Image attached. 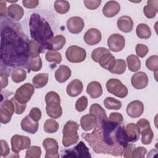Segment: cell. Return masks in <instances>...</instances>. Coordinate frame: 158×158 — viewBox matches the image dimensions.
Wrapping results in <instances>:
<instances>
[{
	"mask_svg": "<svg viewBox=\"0 0 158 158\" xmlns=\"http://www.w3.org/2000/svg\"><path fill=\"white\" fill-rule=\"evenodd\" d=\"M13 29L2 30L1 35V56L4 55L2 60L10 65H23L27 64L28 53V43H26L24 39L14 33Z\"/></svg>",
	"mask_w": 158,
	"mask_h": 158,
	"instance_id": "6da1fadb",
	"label": "cell"
},
{
	"mask_svg": "<svg viewBox=\"0 0 158 158\" xmlns=\"http://www.w3.org/2000/svg\"><path fill=\"white\" fill-rule=\"evenodd\" d=\"M31 37L46 48L48 42L54 37V33L48 22L38 14L33 13L29 21Z\"/></svg>",
	"mask_w": 158,
	"mask_h": 158,
	"instance_id": "7a4b0ae2",
	"label": "cell"
},
{
	"mask_svg": "<svg viewBox=\"0 0 158 158\" xmlns=\"http://www.w3.org/2000/svg\"><path fill=\"white\" fill-rule=\"evenodd\" d=\"M78 128L79 125L73 120H69L64 125L62 130V144L64 147H69L78 141Z\"/></svg>",
	"mask_w": 158,
	"mask_h": 158,
	"instance_id": "3957f363",
	"label": "cell"
},
{
	"mask_svg": "<svg viewBox=\"0 0 158 158\" xmlns=\"http://www.w3.org/2000/svg\"><path fill=\"white\" fill-rule=\"evenodd\" d=\"M106 88L107 91L114 96L124 98L128 94V89L122 81L116 78H110L106 83Z\"/></svg>",
	"mask_w": 158,
	"mask_h": 158,
	"instance_id": "277c9868",
	"label": "cell"
},
{
	"mask_svg": "<svg viewBox=\"0 0 158 158\" xmlns=\"http://www.w3.org/2000/svg\"><path fill=\"white\" fill-rule=\"evenodd\" d=\"M65 56L68 61L72 63H79L85 60L86 52L85 49L78 46L73 45L67 49Z\"/></svg>",
	"mask_w": 158,
	"mask_h": 158,
	"instance_id": "5b68a950",
	"label": "cell"
},
{
	"mask_svg": "<svg viewBox=\"0 0 158 158\" xmlns=\"http://www.w3.org/2000/svg\"><path fill=\"white\" fill-rule=\"evenodd\" d=\"M34 92V86L30 83H26L17 89L14 97L19 102L26 104L30 100Z\"/></svg>",
	"mask_w": 158,
	"mask_h": 158,
	"instance_id": "8992f818",
	"label": "cell"
},
{
	"mask_svg": "<svg viewBox=\"0 0 158 158\" xmlns=\"http://www.w3.org/2000/svg\"><path fill=\"white\" fill-rule=\"evenodd\" d=\"M12 151L15 153H19L20 151L28 149L30 147V138L27 136L14 135L10 139Z\"/></svg>",
	"mask_w": 158,
	"mask_h": 158,
	"instance_id": "52a82bcc",
	"label": "cell"
},
{
	"mask_svg": "<svg viewBox=\"0 0 158 158\" xmlns=\"http://www.w3.org/2000/svg\"><path fill=\"white\" fill-rule=\"evenodd\" d=\"M65 154L62 157H91L89 151L88 147L83 141H80L79 143L74 148L67 149L65 151Z\"/></svg>",
	"mask_w": 158,
	"mask_h": 158,
	"instance_id": "ba28073f",
	"label": "cell"
},
{
	"mask_svg": "<svg viewBox=\"0 0 158 158\" xmlns=\"http://www.w3.org/2000/svg\"><path fill=\"white\" fill-rule=\"evenodd\" d=\"M15 112L14 107L11 100H6L0 106V120L3 124L8 123Z\"/></svg>",
	"mask_w": 158,
	"mask_h": 158,
	"instance_id": "9c48e42d",
	"label": "cell"
},
{
	"mask_svg": "<svg viewBox=\"0 0 158 158\" xmlns=\"http://www.w3.org/2000/svg\"><path fill=\"white\" fill-rule=\"evenodd\" d=\"M43 146L46 151V158H59L60 157L58 150L57 141L51 138H47L43 141Z\"/></svg>",
	"mask_w": 158,
	"mask_h": 158,
	"instance_id": "30bf717a",
	"label": "cell"
},
{
	"mask_svg": "<svg viewBox=\"0 0 158 158\" xmlns=\"http://www.w3.org/2000/svg\"><path fill=\"white\" fill-rule=\"evenodd\" d=\"M125 45V38L120 34H112L107 39V46L109 49L113 52L121 51L123 49Z\"/></svg>",
	"mask_w": 158,
	"mask_h": 158,
	"instance_id": "8fae6325",
	"label": "cell"
},
{
	"mask_svg": "<svg viewBox=\"0 0 158 158\" xmlns=\"http://www.w3.org/2000/svg\"><path fill=\"white\" fill-rule=\"evenodd\" d=\"M126 111L130 117L133 118H138L144 112V105L140 101H133L127 105Z\"/></svg>",
	"mask_w": 158,
	"mask_h": 158,
	"instance_id": "7c38bea8",
	"label": "cell"
},
{
	"mask_svg": "<svg viewBox=\"0 0 158 158\" xmlns=\"http://www.w3.org/2000/svg\"><path fill=\"white\" fill-rule=\"evenodd\" d=\"M84 27V20L80 17H72L67 21V27L68 30L73 34H78L81 32Z\"/></svg>",
	"mask_w": 158,
	"mask_h": 158,
	"instance_id": "4fadbf2b",
	"label": "cell"
},
{
	"mask_svg": "<svg viewBox=\"0 0 158 158\" xmlns=\"http://www.w3.org/2000/svg\"><path fill=\"white\" fill-rule=\"evenodd\" d=\"M131 83L135 89H142L148 86V77L145 72H138L131 77Z\"/></svg>",
	"mask_w": 158,
	"mask_h": 158,
	"instance_id": "5bb4252c",
	"label": "cell"
},
{
	"mask_svg": "<svg viewBox=\"0 0 158 158\" xmlns=\"http://www.w3.org/2000/svg\"><path fill=\"white\" fill-rule=\"evenodd\" d=\"M102 38L101 31L97 28H91L88 30L84 35L83 39L85 42L89 46L98 44Z\"/></svg>",
	"mask_w": 158,
	"mask_h": 158,
	"instance_id": "9a60e30c",
	"label": "cell"
},
{
	"mask_svg": "<svg viewBox=\"0 0 158 158\" xmlns=\"http://www.w3.org/2000/svg\"><path fill=\"white\" fill-rule=\"evenodd\" d=\"M21 128L22 130L30 134H35L38 129V122L33 120L30 115H27L21 121Z\"/></svg>",
	"mask_w": 158,
	"mask_h": 158,
	"instance_id": "2e32d148",
	"label": "cell"
},
{
	"mask_svg": "<svg viewBox=\"0 0 158 158\" xmlns=\"http://www.w3.org/2000/svg\"><path fill=\"white\" fill-rule=\"evenodd\" d=\"M120 10V6L117 1H107L102 8V14L106 17H113L115 16Z\"/></svg>",
	"mask_w": 158,
	"mask_h": 158,
	"instance_id": "e0dca14e",
	"label": "cell"
},
{
	"mask_svg": "<svg viewBox=\"0 0 158 158\" xmlns=\"http://www.w3.org/2000/svg\"><path fill=\"white\" fill-rule=\"evenodd\" d=\"M98 123V120L97 118L91 114L83 115L80 119L81 128L85 131H88L94 128Z\"/></svg>",
	"mask_w": 158,
	"mask_h": 158,
	"instance_id": "ac0fdd59",
	"label": "cell"
},
{
	"mask_svg": "<svg viewBox=\"0 0 158 158\" xmlns=\"http://www.w3.org/2000/svg\"><path fill=\"white\" fill-rule=\"evenodd\" d=\"M83 89L82 82L78 79L73 80L67 86L66 91L70 97H77L81 93Z\"/></svg>",
	"mask_w": 158,
	"mask_h": 158,
	"instance_id": "d6986e66",
	"label": "cell"
},
{
	"mask_svg": "<svg viewBox=\"0 0 158 158\" xmlns=\"http://www.w3.org/2000/svg\"><path fill=\"white\" fill-rule=\"evenodd\" d=\"M117 25L121 31L124 33L131 32L133 28V21L131 18L127 15L119 17L117 21Z\"/></svg>",
	"mask_w": 158,
	"mask_h": 158,
	"instance_id": "ffe728a7",
	"label": "cell"
},
{
	"mask_svg": "<svg viewBox=\"0 0 158 158\" xmlns=\"http://www.w3.org/2000/svg\"><path fill=\"white\" fill-rule=\"evenodd\" d=\"M65 42V38L63 35H58L50 40L45 49L54 51L60 50L64 46Z\"/></svg>",
	"mask_w": 158,
	"mask_h": 158,
	"instance_id": "44dd1931",
	"label": "cell"
},
{
	"mask_svg": "<svg viewBox=\"0 0 158 158\" xmlns=\"http://www.w3.org/2000/svg\"><path fill=\"white\" fill-rule=\"evenodd\" d=\"M72 72L70 69L64 65H60L55 72L56 80L59 83H64L71 77Z\"/></svg>",
	"mask_w": 158,
	"mask_h": 158,
	"instance_id": "7402d4cb",
	"label": "cell"
},
{
	"mask_svg": "<svg viewBox=\"0 0 158 158\" xmlns=\"http://www.w3.org/2000/svg\"><path fill=\"white\" fill-rule=\"evenodd\" d=\"M86 92L91 98L97 99L102 94V86L98 81H93L87 85Z\"/></svg>",
	"mask_w": 158,
	"mask_h": 158,
	"instance_id": "603a6c76",
	"label": "cell"
},
{
	"mask_svg": "<svg viewBox=\"0 0 158 158\" xmlns=\"http://www.w3.org/2000/svg\"><path fill=\"white\" fill-rule=\"evenodd\" d=\"M7 15L12 20L15 21H19L23 16V9L19 4H10L7 8Z\"/></svg>",
	"mask_w": 158,
	"mask_h": 158,
	"instance_id": "cb8c5ba5",
	"label": "cell"
},
{
	"mask_svg": "<svg viewBox=\"0 0 158 158\" xmlns=\"http://www.w3.org/2000/svg\"><path fill=\"white\" fill-rule=\"evenodd\" d=\"M115 60L114 56L110 52L106 53L100 57L98 63L101 67L110 71L114 67Z\"/></svg>",
	"mask_w": 158,
	"mask_h": 158,
	"instance_id": "d4e9b609",
	"label": "cell"
},
{
	"mask_svg": "<svg viewBox=\"0 0 158 158\" xmlns=\"http://www.w3.org/2000/svg\"><path fill=\"white\" fill-rule=\"evenodd\" d=\"M147 4L148 5L145 6L143 8L144 14L148 19H152L158 12V1L149 0L147 1Z\"/></svg>",
	"mask_w": 158,
	"mask_h": 158,
	"instance_id": "484cf974",
	"label": "cell"
},
{
	"mask_svg": "<svg viewBox=\"0 0 158 158\" xmlns=\"http://www.w3.org/2000/svg\"><path fill=\"white\" fill-rule=\"evenodd\" d=\"M127 135L129 139L130 143H134L137 141L140 136V133L136 127V125L134 123H128L125 128Z\"/></svg>",
	"mask_w": 158,
	"mask_h": 158,
	"instance_id": "4316f807",
	"label": "cell"
},
{
	"mask_svg": "<svg viewBox=\"0 0 158 158\" xmlns=\"http://www.w3.org/2000/svg\"><path fill=\"white\" fill-rule=\"evenodd\" d=\"M89 114L95 116L97 118L99 122L107 118L105 110L101 107V105L97 103L93 104L90 106Z\"/></svg>",
	"mask_w": 158,
	"mask_h": 158,
	"instance_id": "83f0119b",
	"label": "cell"
},
{
	"mask_svg": "<svg viewBox=\"0 0 158 158\" xmlns=\"http://www.w3.org/2000/svg\"><path fill=\"white\" fill-rule=\"evenodd\" d=\"M43 46L37 41L31 40L28 41V57H35L39 56L40 54L42 52Z\"/></svg>",
	"mask_w": 158,
	"mask_h": 158,
	"instance_id": "f1b7e54d",
	"label": "cell"
},
{
	"mask_svg": "<svg viewBox=\"0 0 158 158\" xmlns=\"http://www.w3.org/2000/svg\"><path fill=\"white\" fill-rule=\"evenodd\" d=\"M45 102L46 106L57 107L60 106V99L59 95L54 91H49L45 96Z\"/></svg>",
	"mask_w": 158,
	"mask_h": 158,
	"instance_id": "f546056e",
	"label": "cell"
},
{
	"mask_svg": "<svg viewBox=\"0 0 158 158\" xmlns=\"http://www.w3.org/2000/svg\"><path fill=\"white\" fill-rule=\"evenodd\" d=\"M137 36L141 39L147 40L151 36V30L150 27L146 23H139L136 28Z\"/></svg>",
	"mask_w": 158,
	"mask_h": 158,
	"instance_id": "4dcf8cb0",
	"label": "cell"
},
{
	"mask_svg": "<svg viewBox=\"0 0 158 158\" xmlns=\"http://www.w3.org/2000/svg\"><path fill=\"white\" fill-rule=\"evenodd\" d=\"M49 79L48 73H41L36 75L32 79V82L36 88H41L45 86Z\"/></svg>",
	"mask_w": 158,
	"mask_h": 158,
	"instance_id": "1f68e13d",
	"label": "cell"
},
{
	"mask_svg": "<svg viewBox=\"0 0 158 158\" xmlns=\"http://www.w3.org/2000/svg\"><path fill=\"white\" fill-rule=\"evenodd\" d=\"M127 62L128 68L131 72H137L141 68V61L136 55L131 54L128 56L127 57Z\"/></svg>",
	"mask_w": 158,
	"mask_h": 158,
	"instance_id": "d6a6232c",
	"label": "cell"
},
{
	"mask_svg": "<svg viewBox=\"0 0 158 158\" xmlns=\"http://www.w3.org/2000/svg\"><path fill=\"white\" fill-rule=\"evenodd\" d=\"M27 77V72L22 68H15L11 73V78L15 83H20L23 81Z\"/></svg>",
	"mask_w": 158,
	"mask_h": 158,
	"instance_id": "836d02e7",
	"label": "cell"
},
{
	"mask_svg": "<svg viewBox=\"0 0 158 158\" xmlns=\"http://www.w3.org/2000/svg\"><path fill=\"white\" fill-rule=\"evenodd\" d=\"M27 66L30 70L33 72L40 70L42 68V60L40 56L30 57L28 60Z\"/></svg>",
	"mask_w": 158,
	"mask_h": 158,
	"instance_id": "e575fe53",
	"label": "cell"
},
{
	"mask_svg": "<svg viewBox=\"0 0 158 158\" xmlns=\"http://www.w3.org/2000/svg\"><path fill=\"white\" fill-rule=\"evenodd\" d=\"M104 105L109 110H119L122 107V102L112 97H107L104 100Z\"/></svg>",
	"mask_w": 158,
	"mask_h": 158,
	"instance_id": "d590c367",
	"label": "cell"
},
{
	"mask_svg": "<svg viewBox=\"0 0 158 158\" xmlns=\"http://www.w3.org/2000/svg\"><path fill=\"white\" fill-rule=\"evenodd\" d=\"M127 64L125 61L122 59H118L115 60L114 67L109 72L114 74L122 75L125 72Z\"/></svg>",
	"mask_w": 158,
	"mask_h": 158,
	"instance_id": "8d00e7d4",
	"label": "cell"
},
{
	"mask_svg": "<svg viewBox=\"0 0 158 158\" xmlns=\"http://www.w3.org/2000/svg\"><path fill=\"white\" fill-rule=\"evenodd\" d=\"M54 7L57 12L60 14H64L69 12L70 9V4L67 1L57 0L54 2Z\"/></svg>",
	"mask_w": 158,
	"mask_h": 158,
	"instance_id": "74e56055",
	"label": "cell"
},
{
	"mask_svg": "<svg viewBox=\"0 0 158 158\" xmlns=\"http://www.w3.org/2000/svg\"><path fill=\"white\" fill-rule=\"evenodd\" d=\"M44 130L48 133H54L59 129V123L54 119H48L44 123Z\"/></svg>",
	"mask_w": 158,
	"mask_h": 158,
	"instance_id": "f35d334b",
	"label": "cell"
},
{
	"mask_svg": "<svg viewBox=\"0 0 158 158\" xmlns=\"http://www.w3.org/2000/svg\"><path fill=\"white\" fill-rule=\"evenodd\" d=\"M45 59L48 62L59 64L62 61V55L57 51H49L46 53Z\"/></svg>",
	"mask_w": 158,
	"mask_h": 158,
	"instance_id": "ab89813d",
	"label": "cell"
},
{
	"mask_svg": "<svg viewBox=\"0 0 158 158\" xmlns=\"http://www.w3.org/2000/svg\"><path fill=\"white\" fill-rule=\"evenodd\" d=\"M47 115L52 118H59L62 114V109L60 106L57 107L46 106Z\"/></svg>",
	"mask_w": 158,
	"mask_h": 158,
	"instance_id": "60d3db41",
	"label": "cell"
},
{
	"mask_svg": "<svg viewBox=\"0 0 158 158\" xmlns=\"http://www.w3.org/2000/svg\"><path fill=\"white\" fill-rule=\"evenodd\" d=\"M140 134L141 135V142L143 144L147 145L151 143L154 138V133L151 127L144 129Z\"/></svg>",
	"mask_w": 158,
	"mask_h": 158,
	"instance_id": "b9f144b4",
	"label": "cell"
},
{
	"mask_svg": "<svg viewBox=\"0 0 158 158\" xmlns=\"http://www.w3.org/2000/svg\"><path fill=\"white\" fill-rule=\"evenodd\" d=\"M146 67L151 71H154L155 73L158 70V56L153 55L148 57L146 60Z\"/></svg>",
	"mask_w": 158,
	"mask_h": 158,
	"instance_id": "7bdbcfd3",
	"label": "cell"
},
{
	"mask_svg": "<svg viewBox=\"0 0 158 158\" xmlns=\"http://www.w3.org/2000/svg\"><path fill=\"white\" fill-rule=\"evenodd\" d=\"M41 155V148L37 146H32L27 149L26 151L25 158H40Z\"/></svg>",
	"mask_w": 158,
	"mask_h": 158,
	"instance_id": "ee69618b",
	"label": "cell"
},
{
	"mask_svg": "<svg viewBox=\"0 0 158 158\" xmlns=\"http://www.w3.org/2000/svg\"><path fill=\"white\" fill-rule=\"evenodd\" d=\"M110 51L106 48H103V47H99L97 48L96 49H94L92 52H91V59H93V60L95 62H98L100 57L104 55V54L106 53H110Z\"/></svg>",
	"mask_w": 158,
	"mask_h": 158,
	"instance_id": "f6af8a7d",
	"label": "cell"
},
{
	"mask_svg": "<svg viewBox=\"0 0 158 158\" xmlns=\"http://www.w3.org/2000/svg\"><path fill=\"white\" fill-rule=\"evenodd\" d=\"M88 106V99L86 96H83L78 98L75 102V109L79 112H81L84 111Z\"/></svg>",
	"mask_w": 158,
	"mask_h": 158,
	"instance_id": "bcb514c9",
	"label": "cell"
},
{
	"mask_svg": "<svg viewBox=\"0 0 158 158\" xmlns=\"http://www.w3.org/2000/svg\"><path fill=\"white\" fill-rule=\"evenodd\" d=\"M11 101L12 102L13 104H14V110H15V113L16 114H22L25 110L27 104H23L21 103L20 102H19L14 96L13 98H12L10 99Z\"/></svg>",
	"mask_w": 158,
	"mask_h": 158,
	"instance_id": "7dc6e473",
	"label": "cell"
},
{
	"mask_svg": "<svg viewBox=\"0 0 158 158\" xmlns=\"http://www.w3.org/2000/svg\"><path fill=\"white\" fill-rule=\"evenodd\" d=\"M147 152V150L144 147L139 146L135 148L131 154V157L133 158H144L145 154Z\"/></svg>",
	"mask_w": 158,
	"mask_h": 158,
	"instance_id": "c3c4849f",
	"label": "cell"
},
{
	"mask_svg": "<svg viewBox=\"0 0 158 158\" xmlns=\"http://www.w3.org/2000/svg\"><path fill=\"white\" fill-rule=\"evenodd\" d=\"M135 51L136 54L141 58H143L146 56L149 52V49L147 46L143 44H138L136 45Z\"/></svg>",
	"mask_w": 158,
	"mask_h": 158,
	"instance_id": "681fc988",
	"label": "cell"
},
{
	"mask_svg": "<svg viewBox=\"0 0 158 158\" xmlns=\"http://www.w3.org/2000/svg\"><path fill=\"white\" fill-rule=\"evenodd\" d=\"M101 0H85L83 1L85 7L89 10L96 9L101 4Z\"/></svg>",
	"mask_w": 158,
	"mask_h": 158,
	"instance_id": "f907efd6",
	"label": "cell"
},
{
	"mask_svg": "<svg viewBox=\"0 0 158 158\" xmlns=\"http://www.w3.org/2000/svg\"><path fill=\"white\" fill-rule=\"evenodd\" d=\"M29 115L33 120L38 122L41 118V111L38 107H33L29 112Z\"/></svg>",
	"mask_w": 158,
	"mask_h": 158,
	"instance_id": "816d5d0a",
	"label": "cell"
},
{
	"mask_svg": "<svg viewBox=\"0 0 158 158\" xmlns=\"http://www.w3.org/2000/svg\"><path fill=\"white\" fill-rule=\"evenodd\" d=\"M136 125V127H137V128L138 129V131H139V133L143 130H144V129L151 127L149 122L148 120L145 119V118H141L140 120H139L137 122Z\"/></svg>",
	"mask_w": 158,
	"mask_h": 158,
	"instance_id": "f5cc1de1",
	"label": "cell"
},
{
	"mask_svg": "<svg viewBox=\"0 0 158 158\" xmlns=\"http://www.w3.org/2000/svg\"><path fill=\"white\" fill-rule=\"evenodd\" d=\"M109 120L115 122L118 124H122L123 122V116L120 113L118 112H112L109 115Z\"/></svg>",
	"mask_w": 158,
	"mask_h": 158,
	"instance_id": "db71d44e",
	"label": "cell"
},
{
	"mask_svg": "<svg viewBox=\"0 0 158 158\" xmlns=\"http://www.w3.org/2000/svg\"><path fill=\"white\" fill-rule=\"evenodd\" d=\"M1 156L6 157L10 153V149L9 145L6 141L1 139Z\"/></svg>",
	"mask_w": 158,
	"mask_h": 158,
	"instance_id": "11a10c76",
	"label": "cell"
},
{
	"mask_svg": "<svg viewBox=\"0 0 158 158\" xmlns=\"http://www.w3.org/2000/svg\"><path fill=\"white\" fill-rule=\"evenodd\" d=\"M39 1L38 0H23L22 4L23 6L28 9H33L37 7Z\"/></svg>",
	"mask_w": 158,
	"mask_h": 158,
	"instance_id": "9f6ffc18",
	"label": "cell"
},
{
	"mask_svg": "<svg viewBox=\"0 0 158 158\" xmlns=\"http://www.w3.org/2000/svg\"><path fill=\"white\" fill-rule=\"evenodd\" d=\"M135 148V145L133 144H128L127 146L124 148L123 156L126 158L131 157V154L133 149Z\"/></svg>",
	"mask_w": 158,
	"mask_h": 158,
	"instance_id": "6f0895ef",
	"label": "cell"
},
{
	"mask_svg": "<svg viewBox=\"0 0 158 158\" xmlns=\"http://www.w3.org/2000/svg\"><path fill=\"white\" fill-rule=\"evenodd\" d=\"M0 81H1V89L4 88L7 86V84H8L7 76L2 72L1 73Z\"/></svg>",
	"mask_w": 158,
	"mask_h": 158,
	"instance_id": "680465c9",
	"label": "cell"
},
{
	"mask_svg": "<svg viewBox=\"0 0 158 158\" xmlns=\"http://www.w3.org/2000/svg\"><path fill=\"white\" fill-rule=\"evenodd\" d=\"M0 4H1V15H3L4 14H6V12L7 11V9H6V2L4 1L1 0L0 1Z\"/></svg>",
	"mask_w": 158,
	"mask_h": 158,
	"instance_id": "91938a15",
	"label": "cell"
}]
</instances>
